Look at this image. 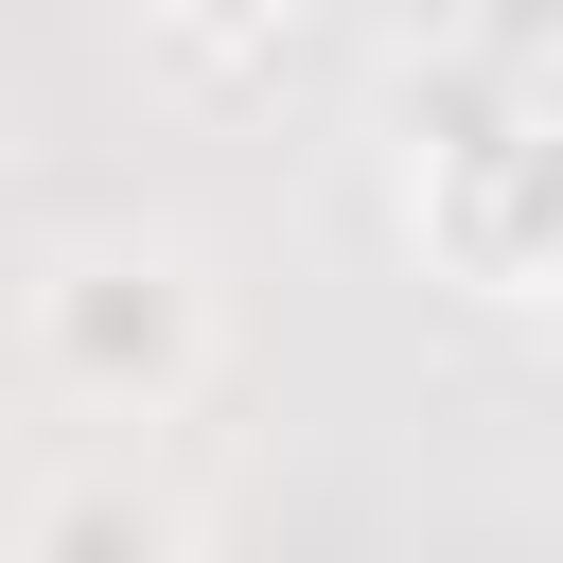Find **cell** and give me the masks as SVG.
Returning a JSON list of instances; mask_svg holds the SVG:
<instances>
[{"label":"cell","instance_id":"obj_2","mask_svg":"<svg viewBox=\"0 0 563 563\" xmlns=\"http://www.w3.org/2000/svg\"><path fill=\"white\" fill-rule=\"evenodd\" d=\"M18 563H176V510L123 493V475H88V493H53V510L18 528Z\"/></svg>","mask_w":563,"mask_h":563},{"label":"cell","instance_id":"obj_3","mask_svg":"<svg viewBox=\"0 0 563 563\" xmlns=\"http://www.w3.org/2000/svg\"><path fill=\"white\" fill-rule=\"evenodd\" d=\"M141 18H158L194 70H246V53H282V18H299V0H141Z\"/></svg>","mask_w":563,"mask_h":563},{"label":"cell","instance_id":"obj_4","mask_svg":"<svg viewBox=\"0 0 563 563\" xmlns=\"http://www.w3.org/2000/svg\"><path fill=\"white\" fill-rule=\"evenodd\" d=\"M475 53H493L528 106H563V0H475Z\"/></svg>","mask_w":563,"mask_h":563},{"label":"cell","instance_id":"obj_5","mask_svg":"<svg viewBox=\"0 0 563 563\" xmlns=\"http://www.w3.org/2000/svg\"><path fill=\"white\" fill-rule=\"evenodd\" d=\"M545 317H563V282H545Z\"/></svg>","mask_w":563,"mask_h":563},{"label":"cell","instance_id":"obj_1","mask_svg":"<svg viewBox=\"0 0 563 563\" xmlns=\"http://www.w3.org/2000/svg\"><path fill=\"white\" fill-rule=\"evenodd\" d=\"M18 334H35V387L88 405V422H176V405L211 387V352H229L211 264H194L176 229H70V246L35 264Z\"/></svg>","mask_w":563,"mask_h":563}]
</instances>
